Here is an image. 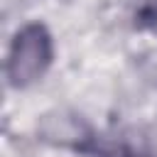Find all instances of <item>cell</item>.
I'll list each match as a JSON object with an SVG mask.
<instances>
[{
    "instance_id": "1",
    "label": "cell",
    "mask_w": 157,
    "mask_h": 157,
    "mask_svg": "<svg viewBox=\"0 0 157 157\" xmlns=\"http://www.w3.org/2000/svg\"><path fill=\"white\" fill-rule=\"evenodd\" d=\"M49 56H52V47H49V37L44 34V29L37 25L25 27L17 34V42L12 47V56H10V64L15 66L12 76L20 83L34 78L49 64Z\"/></svg>"
}]
</instances>
